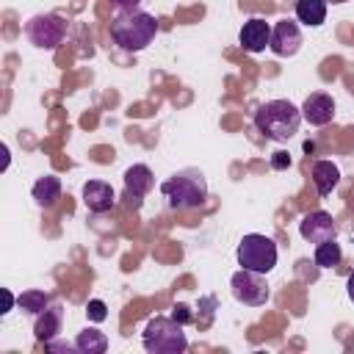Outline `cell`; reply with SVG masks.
<instances>
[{
	"label": "cell",
	"instance_id": "1",
	"mask_svg": "<svg viewBox=\"0 0 354 354\" xmlns=\"http://www.w3.org/2000/svg\"><path fill=\"white\" fill-rule=\"evenodd\" d=\"M108 30H111V39L116 47H122L127 53H138L147 44H152V39L158 36V22L152 14L133 8V11H119L111 19Z\"/></svg>",
	"mask_w": 354,
	"mask_h": 354
},
{
	"label": "cell",
	"instance_id": "2",
	"mask_svg": "<svg viewBox=\"0 0 354 354\" xmlns=\"http://www.w3.org/2000/svg\"><path fill=\"white\" fill-rule=\"evenodd\" d=\"M254 124L266 138L288 141L299 133L301 108H296L290 100H268L254 111Z\"/></svg>",
	"mask_w": 354,
	"mask_h": 354
},
{
	"label": "cell",
	"instance_id": "3",
	"mask_svg": "<svg viewBox=\"0 0 354 354\" xmlns=\"http://www.w3.org/2000/svg\"><path fill=\"white\" fill-rule=\"evenodd\" d=\"M160 194L171 210H191L207 199V180L199 169H183L160 183Z\"/></svg>",
	"mask_w": 354,
	"mask_h": 354
},
{
	"label": "cell",
	"instance_id": "4",
	"mask_svg": "<svg viewBox=\"0 0 354 354\" xmlns=\"http://www.w3.org/2000/svg\"><path fill=\"white\" fill-rule=\"evenodd\" d=\"M144 348L147 354H180L188 348V337L183 332V324L174 321L171 315H155L147 326H144Z\"/></svg>",
	"mask_w": 354,
	"mask_h": 354
},
{
	"label": "cell",
	"instance_id": "5",
	"mask_svg": "<svg viewBox=\"0 0 354 354\" xmlns=\"http://www.w3.org/2000/svg\"><path fill=\"white\" fill-rule=\"evenodd\" d=\"M238 266L249 268V271L268 274L277 266V243L268 235H260V232L243 235L241 243H238Z\"/></svg>",
	"mask_w": 354,
	"mask_h": 354
},
{
	"label": "cell",
	"instance_id": "6",
	"mask_svg": "<svg viewBox=\"0 0 354 354\" xmlns=\"http://www.w3.org/2000/svg\"><path fill=\"white\" fill-rule=\"evenodd\" d=\"M25 36L39 50H55L66 36V22L58 14H36L25 22Z\"/></svg>",
	"mask_w": 354,
	"mask_h": 354
},
{
	"label": "cell",
	"instance_id": "7",
	"mask_svg": "<svg viewBox=\"0 0 354 354\" xmlns=\"http://www.w3.org/2000/svg\"><path fill=\"white\" fill-rule=\"evenodd\" d=\"M230 288H232V296L246 307H260L268 301V282L260 271H249V268L235 271L230 279Z\"/></svg>",
	"mask_w": 354,
	"mask_h": 354
},
{
	"label": "cell",
	"instance_id": "8",
	"mask_svg": "<svg viewBox=\"0 0 354 354\" xmlns=\"http://www.w3.org/2000/svg\"><path fill=\"white\" fill-rule=\"evenodd\" d=\"M155 185V177H152V169L144 166V163H133L127 171H124V199L130 207H141V199L152 191Z\"/></svg>",
	"mask_w": 354,
	"mask_h": 354
},
{
	"label": "cell",
	"instance_id": "9",
	"mask_svg": "<svg viewBox=\"0 0 354 354\" xmlns=\"http://www.w3.org/2000/svg\"><path fill=\"white\" fill-rule=\"evenodd\" d=\"M299 232L310 243H324V241L337 238V224L326 210H313L299 221Z\"/></svg>",
	"mask_w": 354,
	"mask_h": 354
},
{
	"label": "cell",
	"instance_id": "10",
	"mask_svg": "<svg viewBox=\"0 0 354 354\" xmlns=\"http://www.w3.org/2000/svg\"><path fill=\"white\" fill-rule=\"evenodd\" d=\"M271 53L279 55V58H288V55H296L299 47H301V30L293 19H279L274 28H271Z\"/></svg>",
	"mask_w": 354,
	"mask_h": 354
},
{
	"label": "cell",
	"instance_id": "11",
	"mask_svg": "<svg viewBox=\"0 0 354 354\" xmlns=\"http://www.w3.org/2000/svg\"><path fill=\"white\" fill-rule=\"evenodd\" d=\"M238 41L246 53H263L271 44V25L260 17H252V19L243 22V28L238 33Z\"/></svg>",
	"mask_w": 354,
	"mask_h": 354
},
{
	"label": "cell",
	"instance_id": "12",
	"mask_svg": "<svg viewBox=\"0 0 354 354\" xmlns=\"http://www.w3.org/2000/svg\"><path fill=\"white\" fill-rule=\"evenodd\" d=\"M332 116H335V100H332L329 94H324V91L310 94V97L304 100V105H301V119L310 122L313 127L329 124Z\"/></svg>",
	"mask_w": 354,
	"mask_h": 354
},
{
	"label": "cell",
	"instance_id": "13",
	"mask_svg": "<svg viewBox=\"0 0 354 354\" xmlns=\"http://www.w3.org/2000/svg\"><path fill=\"white\" fill-rule=\"evenodd\" d=\"M83 205L91 213H108L116 205V194L105 180H88L83 185Z\"/></svg>",
	"mask_w": 354,
	"mask_h": 354
},
{
	"label": "cell",
	"instance_id": "14",
	"mask_svg": "<svg viewBox=\"0 0 354 354\" xmlns=\"http://www.w3.org/2000/svg\"><path fill=\"white\" fill-rule=\"evenodd\" d=\"M61 321H64V310H61V304H53V301H50V307H44V310L36 315V324H33V335H36V340L47 343V340L58 337V332H61Z\"/></svg>",
	"mask_w": 354,
	"mask_h": 354
},
{
	"label": "cell",
	"instance_id": "15",
	"mask_svg": "<svg viewBox=\"0 0 354 354\" xmlns=\"http://www.w3.org/2000/svg\"><path fill=\"white\" fill-rule=\"evenodd\" d=\"M337 183H340V169L332 160H315L313 163V185L321 196H329Z\"/></svg>",
	"mask_w": 354,
	"mask_h": 354
},
{
	"label": "cell",
	"instance_id": "16",
	"mask_svg": "<svg viewBox=\"0 0 354 354\" xmlns=\"http://www.w3.org/2000/svg\"><path fill=\"white\" fill-rule=\"evenodd\" d=\"M33 199H36V205H41V207H50V205H55L58 202V196H61V180L55 177V174H44V177H39L36 183H33Z\"/></svg>",
	"mask_w": 354,
	"mask_h": 354
},
{
	"label": "cell",
	"instance_id": "17",
	"mask_svg": "<svg viewBox=\"0 0 354 354\" xmlns=\"http://www.w3.org/2000/svg\"><path fill=\"white\" fill-rule=\"evenodd\" d=\"M296 19L310 25V28H318L326 22V0H299L296 3Z\"/></svg>",
	"mask_w": 354,
	"mask_h": 354
},
{
	"label": "cell",
	"instance_id": "18",
	"mask_svg": "<svg viewBox=\"0 0 354 354\" xmlns=\"http://www.w3.org/2000/svg\"><path fill=\"white\" fill-rule=\"evenodd\" d=\"M105 348H108V337L100 329H88L86 326L75 337V351H80V354H105Z\"/></svg>",
	"mask_w": 354,
	"mask_h": 354
},
{
	"label": "cell",
	"instance_id": "19",
	"mask_svg": "<svg viewBox=\"0 0 354 354\" xmlns=\"http://www.w3.org/2000/svg\"><path fill=\"white\" fill-rule=\"evenodd\" d=\"M340 260H343V252H340V243L335 238L324 241V243H315V266L335 268V266H340Z\"/></svg>",
	"mask_w": 354,
	"mask_h": 354
},
{
	"label": "cell",
	"instance_id": "20",
	"mask_svg": "<svg viewBox=\"0 0 354 354\" xmlns=\"http://www.w3.org/2000/svg\"><path fill=\"white\" fill-rule=\"evenodd\" d=\"M17 304H19L25 313L39 315L44 307H50V296H47L44 290H25V293L17 296Z\"/></svg>",
	"mask_w": 354,
	"mask_h": 354
},
{
	"label": "cell",
	"instance_id": "21",
	"mask_svg": "<svg viewBox=\"0 0 354 354\" xmlns=\"http://www.w3.org/2000/svg\"><path fill=\"white\" fill-rule=\"evenodd\" d=\"M86 315H88V321H94V324L105 321V318H108V307H105V301H102V299H91V301L86 304Z\"/></svg>",
	"mask_w": 354,
	"mask_h": 354
},
{
	"label": "cell",
	"instance_id": "22",
	"mask_svg": "<svg viewBox=\"0 0 354 354\" xmlns=\"http://www.w3.org/2000/svg\"><path fill=\"white\" fill-rule=\"evenodd\" d=\"M213 307H216V296H205V299H199V310H205V315H202V326H207L210 321H213Z\"/></svg>",
	"mask_w": 354,
	"mask_h": 354
},
{
	"label": "cell",
	"instance_id": "23",
	"mask_svg": "<svg viewBox=\"0 0 354 354\" xmlns=\"http://www.w3.org/2000/svg\"><path fill=\"white\" fill-rule=\"evenodd\" d=\"M290 166V155L285 152V149H277L274 155H271V169L274 171H282V169H288Z\"/></svg>",
	"mask_w": 354,
	"mask_h": 354
},
{
	"label": "cell",
	"instance_id": "24",
	"mask_svg": "<svg viewBox=\"0 0 354 354\" xmlns=\"http://www.w3.org/2000/svg\"><path fill=\"white\" fill-rule=\"evenodd\" d=\"M171 318H174V321H180L183 326L194 321V315H191V310H188L185 304H174V313H171Z\"/></svg>",
	"mask_w": 354,
	"mask_h": 354
},
{
	"label": "cell",
	"instance_id": "25",
	"mask_svg": "<svg viewBox=\"0 0 354 354\" xmlns=\"http://www.w3.org/2000/svg\"><path fill=\"white\" fill-rule=\"evenodd\" d=\"M138 3H141V0H111V6H116L119 11H133Z\"/></svg>",
	"mask_w": 354,
	"mask_h": 354
},
{
	"label": "cell",
	"instance_id": "26",
	"mask_svg": "<svg viewBox=\"0 0 354 354\" xmlns=\"http://www.w3.org/2000/svg\"><path fill=\"white\" fill-rule=\"evenodd\" d=\"M346 293H348V299L354 301V271H351L348 279H346Z\"/></svg>",
	"mask_w": 354,
	"mask_h": 354
},
{
	"label": "cell",
	"instance_id": "27",
	"mask_svg": "<svg viewBox=\"0 0 354 354\" xmlns=\"http://www.w3.org/2000/svg\"><path fill=\"white\" fill-rule=\"evenodd\" d=\"M326 3H332V6H340V3H346V0H326Z\"/></svg>",
	"mask_w": 354,
	"mask_h": 354
}]
</instances>
